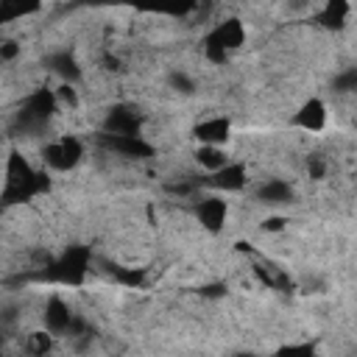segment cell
<instances>
[{"label": "cell", "mask_w": 357, "mask_h": 357, "mask_svg": "<svg viewBox=\"0 0 357 357\" xmlns=\"http://www.w3.org/2000/svg\"><path fill=\"white\" fill-rule=\"evenodd\" d=\"M39 156H42V165L47 170H53V173H70V170H75L84 162L86 148H84V142L75 134H56L53 139H47L39 148Z\"/></svg>", "instance_id": "6da1fadb"}, {"label": "cell", "mask_w": 357, "mask_h": 357, "mask_svg": "<svg viewBox=\"0 0 357 357\" xmlns=\"http://www.w3.org/2000/svg\"><path fill=\"white\" fill-rule=\"evenodd\" d=\"M192 212H195V220L201 223V229H206V231H220L229 220V204L215 190H212V195H201L195 201Z\"/></svg>", "instance_id": "7a4b0ae2"}, {"label": "cell", "mask_w": 357, "mask_h": 357, "mask_svg": "<svg viewBox=\"0 0 357 357\" xmlns=\"http://www.w3.org/2000/svg\"><path fill=\"white\" fill-rule=\"evenodd\" d=\"M75 315L78 312H73V307L67 304V298H61V296H50L45 304H42V326L45 329H50L56 337H64L67 332H70V326H73V321H75Z\"/></svg>", "instance_id": "3957f363"}, {"label": "cell", "mask_w": 357, "mask_h": 357, "mask_svg": "<svg viewBox=\"0 0 357 357\" xmlns=\"http://www.w3.org/2000/svg\"><path fill=\"white\" fill-rule=\"evenodd\" d=\"M290 123H293L296 128L307 131V134H318V131H324L326 123H329V106H326L321 98H310V100H304V103L296 109V114H293Z\"/></svg>", "instance_id": "277c9868"}, {"label": "cell", "mask_w": 357, "mask_h": 357, "mask_svg": "<svg viewBox=\"0 0 357 357\" xmlns=\"http://www.w3.org/2000/svg\"><path fill=\"white\" fill-rule=\"evenodd\" d=\"M245 184H248V170L237 159H231L226 167L206 176V187L215 192H240V190H245Z\"/></svg>", "instance_id": "5b68a950"}, {"label": "cell", "mask_w": 357, "mask_h": 357, "mask_svg": "<svg viewBox=\"0 0 357 357\" xmlns=\"http://www.w3.org/2000/svg\"><path fill=\"white\" fill-rule=\"evenodd\" d=\"M195 139L198 142H209V145H226L231 137V123L223 114H212V117H201L195 123Z\"/></svg>", "instance_id": "8992f818"}, {"label": "cell", "mask_w": 357, "mask_h": 357, "mask_svg": "<svg viewBox=\"0 0 357 357\" xmlns=\"http://www.w3.org/2000/svg\"><path fill=\"white\" fill-rule=\"evenodd\" d=\"M293 184L287 178H262L254 190V198L259 204H268V206H284L293 201Z\"/></svg>", "instance_id": "52a82bcc"}, {"label": "cell", "mask_w": 357, "mask_h": 357, "mask_svg": "<svg viewBox=\"0 0 357 357\" xmlns=\"http://www.w3.org/2000/svg\"><path fill=\"white\" fill-rule=\"evenodd\" d=\"M192 162L201 167V173H215V170H220V167H226L229 162H231V156H229V151L223 148V145H209V142H201L195 151H192Z\"/></svg>", "instance_id": "ba28073f"}, {"label": "cell", "mask_w": 357, "mask_h": 357, "mask_svg": "<svg viewBox=\"0 0 357 357\" xmlns=\"http://www.w3.org/2000/svg\"><path fill=\"white\" fill-rule=\"evenodd\" d=\"M351 17V3L349 0H324L318 8V25L326 31H340Z\"/></svg>", "instance_id": "9c48e42d"}]
</instances>
